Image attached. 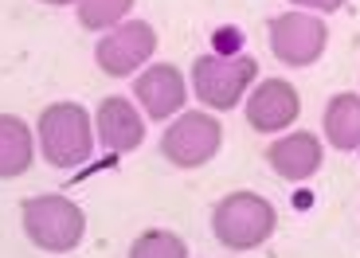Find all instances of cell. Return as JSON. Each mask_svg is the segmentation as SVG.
Instances as JSON below:
<instances>
[{
	"mask_svg": "<svg viewBox=\"0 0 360 258\" xmlns=\"http://www.w3.org/2000/svg\"><path fill=\"white\" fill-rule=\"evenodd\" d=\"M39 149L44 160L55 169H79L82 160H90L94 149V134H90V114L75 102H55L39 114Z\"/></svg>",
	"mask_w": 360,
	"mask_h": 258,
	"instance_id": "cell-1",
	"label": "cell"
},
{
	"mask_svg": "<svg viewBox=\"0 0 360 258\" xmlns=\"http://www.w3.org/2000/svg\"><path fill=\"white\" fill-rule=\"evenodd\" d=\"M274 207L255 192H231L212 212V231L227 250H255L274 235Z\"/></svg>",
	"mask_w": 360,
	"mask_h": 258,
	"instance_id": "cell-2",
	"label": "cell"
},
{
	"mask_svg": "<svg viewBox=\"0 0 360 258\" xmlns=\"http://www.w3.org/2000/svg\"><path fill=\"white\" fill-rule=\"evenodd\" d=\"M24 235L36 243L39 250H51V254H67L82 243L86 231V215L75 200L67 196H36L24 200Z\"/></svg>",
	"mask_w": 360,
	"mask_h": 258,
	"instance_id": "cell-3",
	"label": "cell"
},
{
	"mask_svg": "<svg viewBox=\"0 0 360 258\" xmlns=\"http://www.w3.org/2000/svg\"><path fill=\"white\" fill-rule=\"evenodd\" d=\"M259 75L251 55H200L192 63V90L212 110H235Z\"/></svg>",
	"mask_w": 360,
	"mask_h": 258,
	"instance_id": "cell-4",
	"label": "cell"
},
{
	"mask_svg": "<svg viewBox=\"0 0 360 258\" xmlns=\"http://www.w3.org/2000/svg\"><path fill=\"white\" fill-rule=\"evenodd\" d=\"M219 145H224V125L212 114H204V110L180 114L161 137V153L176 169H200V165H207L219 153Z\"/></svg>",
	"mask_w": 360,
	"mask_h": 258,
	"instance_id": "cell-5",
	"label": "cell"
},
{
	"mask_svg": "<svg viewBox=\"0 0 360 258\" xmlns=\"http://www.w3.org/2000/svg\"><path fill=\"white\" fill-rule=\"evenodd\" d=\"M329 27L309 12H282L270 20V51L286 67H309L321 59Z\"/></svg>",
	"mask_w": 360,
	"mask_h": 258,
	"instance_id": "cell-6",
	"label": "cell"
},
{
	"mask_svg": "<svg viewBox=\"0 0 360 258\" xmlns=\"http://www.w3.org/2000/svg\"><path fill=\"white\" fill-rule=\"evenodd\" d=\"M153 51H157L153 24L129 20V24L110 27V36L98 39L94 59H98V67L110 75V79H126V75H134L137 67H145V63L153 59Z\"/></svg>",
	"mask_w": 360,
	"mask_h": 258,
	"instance_id": "cell-7",
	"label": "cell"
},
{
	"mask_svg": "<svg viewBox=\"0 0 360 258\" xmlns=\"http://www.w3.org/2000/svg\"><path fill=\"white\" fill-rule=\"evenodd\" d=\"M297 110H302L297 90L286 79H266L247 98V125L255 134H278V129H290L297 122Z\"/></svg>",
	"mask_w": 360,
	"mask_h": 258,
	"instance_id": "cell-8",
	"label": "cell"
},
{
	"mask_svg": "<svg viewBox=\"0 0 360 258\" xmlns=\"http://www.w3.org/2000/svg\"><path fill=\"white\" fill-rule=\"evenodd\" d=\"M134 98L145 106V114L161 122V117H172L180 106H184V75L172 67V63H157L145 75H137L134 82Z\"/></svg>",
	"mask_w": 360,
	"mask_h": 258,
	"instance_id": "cell-9",
	"label": "cell"
},
{
	"mask_svg": "<svg viewBox=\"0 0 360 258\" xmlns=\"http://www.w3.org/2000/svg\"><path fill=\"white\" fill-rule=\"evenodd\" d=\"M94 125H98V141L110 153H129L145 141V122L129 98H102Z\"/></svg>",
	"mask_w": 360,
	"mask_h": 258,
	"instance_id": "cell-10",
	"label": "cell"
},
{
	"mask_svg": "<svg viewBox=\"0 0 360 258\" xmlns=\"http://www.w3.org/2000/svg\"><path fill=\"white\" fill-rule=\"evenodd\" d=\"M266 160L282 180H306L321 169L325 157H321V141L314 134H290V137H278V141L270 145Z\"/></svg>",
	"mask_w": 360,
	"mask_h": 258,
	"instance_id": "cell-11",
	"label": "cell"
},
{
	"mask_svg": "<svg viewBox=\"0 0 360 258\" xmlns=\"http://www.w3.org/2000/svg\"><path fill=\"white\" fill-rule=\"evenodd\" d=\"M32 157H36V141H32L27 122L0 114V180L24 176L32 169Z\"/></svg>",
	"mask_w": 360,
	"mask_h": 258,
	"instance_id": "cell-12",
	"label": "cell"
},
{
	"mask_svg": "<svg viewBox=\"0 0 360 258\" xmlns=\"http://www.w3.org/2000/svg\"><path fill=\"white\" fill-rule=\"evenodd\" d=\"M325 137L341 153L360 149V98L356 94H337L325 106Z\"/></svg>",
	"mask_w": 360,
	"mask_h": 258,
	"instance_id": "cell-13",
	"label": "cell"
},
{
	"mask_svg": "<svg viewBox=\"0 0 360 258\" xmlns=\"http://www.w3.org/2000/svg\"><path fill=\"white\" fill-rule=\"evenodd\" d=\"M79 8V24L90 27V32H106V27H117L122 16L134 8V0H75Z\"/></svg>",
	"mask_w": 360,
	"mask_h": 258,
	"instance_id": "cell-14",
	"label": "cell"
},
{
	"mask_svg": "<svg viewBox=\"0 0 360 258\" xmlns=\"http://www.w3.org/2000/svg\"><path fill=\"white\" fill-rule=\"evenodd\" d=\"M184 254H188V247L172 231H145L129 247V258H184Z\"/></svg>",
	"mask_w": 360,
	"mask_h": 258,
	"instance_id": "cell-15",
	"label": "cell"
},
{
	"mask_svg": "<svg viewBox=\"0 0 360 258\" xmlns=\"http://www.w3.org/2000/svg\"><path fill=\"white\" fill-rule=\"evenodd\" d=\"M290 4H297V12L302 8H309V12H337L345 0H290Z\"/></svg>",
	"mask_w": 360,
	"mask_h": 258,
	"instance_id": "cell-16",
	"label": "cell"
},
{
	"mask_svg": "<svg viewBox=\"0 0 360 258\" xmlns=\"http://www.w3.org/2000/svg\"><path fill=\"white\" fill-rule=\"evenodd\" d=\"M44 4H75V0H44Z\"/></svg>",
	"mask_w": 360,
	"mask_h": 258,
	"instance_id": "cell-17",
	"label": "cell"
}]
</instances>
